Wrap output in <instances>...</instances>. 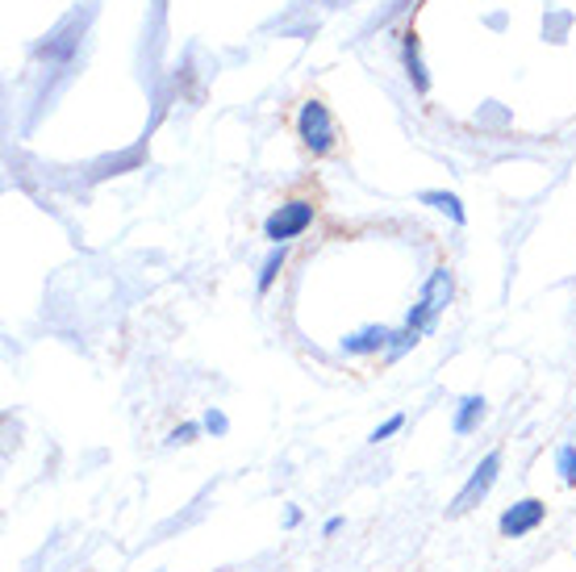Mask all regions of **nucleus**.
<instances>
[{
    "instance_id": "nucleus-1",
    "label": "nucleus",
    "mask_w": 576,
    "mask_h": 572,
    "mask_svg": "<svg viewBox=\"0 0 576 572\" xmlns=\"http://www.w3.org/2000/svg\"><path fill=\"white\" fill-rule=\"evenodd\" d=\"M497 476H501V451H485L480 456V464L473 468V476L464 481V489L452 497V506H447V518H464V514H473L489 493H494Z\"/></svg>"
},
{
    "instance_id": "nucleus-2",
    "label": "nucleus",
    "mask_w": 576,
    "mask_h": 572,
    "mask_svg": "<svg viewBox=\"0 0 576 572\" xmlns=\"http://www.w3.org/2000/svg\"><path fill=\"white\" fill-rule=\"evenodd\" d=\"M455 298V280L447 268H434L431 280H427V289H422V298H418V305L410 310V318H406V326H413V330H431L434 322H439V314L452 305Z\"/></svg>"
},
{
    "instance_id": "nucleus-3",
    "label": "nucleus",
    "mask_w": 576,
    "mask_h": 572,
    "mask_svg": "<svg viewBox=\"0 0 576 572\" xmlns=\"http://www.w3.org/2000/svg\"><path fill=\"white\" fill-rule=\"evenodd\" d=\"M313 226V205L309 201H285L280 210L268 213L264 234L272 238V247H288V238H301Z\"/></svg>"
},
{
    "instance_id": "nucleus-4",
    "label": "nucleus",
    "mask_w": 576,
    "mask_h": 572,
    "mask_svg": "<svg viewBox=\"0 0 576 572\" xmlns=\"http://www.w3.org/2000/svg\"><path fill=\"white\" fill-rule=\"evenodd\" d=\"M543 523H547V502H543V497H522V502L501 509L497 530H501L506 539H527V535H535Z\"/></svg>"
},
{
    "instance_id": "nucleus-5",
    "label": "nucleus",
    "mask_w": 576,
    "mask_h": 572,
    "mask_svg": "<svg viewBox=\"0 0 576 572\" xmlns=\"http://www.w3.org/2000/svg\"><path fill=\"white\" fill-rule=\"evenodd\" d=\"M297 134H301V143H306L313 155H326V150L334 147V122H330L322 101L301 105V113H297Z\"/></svg>"
},
{
    "instance_id": "nucleus-6",
    "label": "nucleus",
    "mask_w": 576,
    "mask_h": 572,
    "mask_svg": "<svg viewBox=\"0 0 576 572\" xmlns=\"http://www.w3.org/2000/svg\"><path fill=\"white\" fill-rule=\"evenodd\" d=\"M389 339L392 330L389 326H359V330H351L347 339H343V351L347 356H376V351H389Z\"/></svg>"
},
{
    "instance_id": "nucleus-7",
    "label": "nucleus",
    "mask_w": 576,
    "mask_h": 572,
    "mask_svg": "<svg viewBox=\"0 0 576 572\" xmlns=\"http://www.w3.org/2000/svg\"><path fill=\"white\" fill-rule=\"evenodd\" d=\"M489 418V402L480 397V393H468V397H459V405H455V418H452V430L459 435V439H468V435H476L480 430V423Z\"/></svg>"
},
{
    "instance_id": "nucleus-8",
    "label": "nucleus",
    "mask_w": 576,
    "mask_h": 572,
    "mask_svg": "<svg viewBox=\"0 0 576 572\" xmlns=\"http://www.w3.org/2000/svg\"><path fill=\"white\" fill-rule=\"evenodd\" d=\"M422 205H431V210L447 213L455 226H464V222H468V213H464V205H459V197H455V192L427 189V192H422Z\"/></svg>"
},
{
    "instance_id": "nucleus-9",
    "label": "nucleus",
    "mask_w": 576,
    "mask_h": 572,
    "mask_svg": "<svg viewBox=\"0 0 576 572\" xmlns=\"http://www.w3.org/2000/svg\"><path fill=\"white\" fill-rule=\"evenodd\" d=\"M288 259V247H272V255L264 259V268H259V293H268L272 284H276V276H280V268H285Z\"/></svg>"
},
{
    "instance_id": "nucleus-10",
    "label": "nucleus",
    "mask_w": 576,
    "mask_h": 572,
    "mask_svg": "<svg viewBox=\"0 0 576 572\" xmlns=\"http://www.w3.org/2000/svg\"><path fill=\"white\" fill-rule=\"evenodd\" d=\"M418 339H422V330H413V326H401V330H392V339H389V360H401L406 351H413L418 347Z\"/></svg>"
},
{
    "instance_id": "nucleus-11",
    "label": "nucleus",
    "mask_w": 576,
    "mask_h": 572,
    "mask_svg": "<svg viewBox=\"0 0 576 572\" xmlns=\"http://www.w3.org/2000/svg\"><path fill=\"white\" fill-rule=\"evenodd\" d=\"M556 472L560 481L568 489H576V444H560L556 447Z\"/></svg>"
},
{
    "instance_id": "nucleus-12",
    "label": "nucleus",
    "mask_w": 576,
    "mask_h": 572,
    "mask_svg": "<svg viewBox=\"0 0 576 572\" xmlns=\"http://www.w3.org/2000/svg\"><path fill=\"white\" fill-rule=\"evenodd\" d=\"M406 64H410L413 88H418V92H427L431 80H427V71H422V59H418V43H413V38H406Z\"/></svg>"
},
{
    "instance_id": "nucleus-13",
    "label": "nucleus",
    "mask_w": 576,
    "mask_h": 572,
    "mask_svg": "<svg viewBox=\"0 0 576 572\" xmlns=\"http://www.w3.org/2000/svg\"><path fill=\"white\" fill-rule=\"evenodd\" d=\"M206 435V426L201 423H180L171 435H167V447H188V444H197Z\"/></svg>"
},
{
    "instance_id": "nucleus-14",
    "label": "nucleus",
    "mask_w": 576,
    "mask_h": 572,
    "mask_svg": "<svg viewBox=\"0 0 576 572\" xmlns=\"http://www.w3.org/2000/svg\"><path fill=\"white\" fill-rule=\"evenodd\" d=\"M201 426H206V435H213V439H222V435H230V418L218 410V405H209L206 418H201Z\"/></svg>"
},
{
    "instance_id": "nucleus-15",
    "label": "nucleus",
    "mask_w": 576,
    "mask_h": 572,
    "mask_svg": "<svg viewBox=\"0 0 576 572\" xmlns=\"http://www.w3.org/2000/svg\"><path fill=\"white\" fill-rule=\"evenodd\" d=\"M401 426H406V414H392V418H385L380 426H372L368 444H385V439H392V435H397Z\"/></svg>"
},
{
    "instance_id": "nucleus-16",
    "label": "nucleus",
    "mask_w": 576,
    "mask_h": 572,
    "mask_svg": "<svg viewBox=\"0 0 576 572\" xmlns=\"http://www.w3.org/2000/svg\"><path fill=\"white\" fill-rule=\"evenodd\" d=\"M339 530H343V518H339V514H334V518H326V523H322V535H339Z\"/></svg>"
},
{
    "instance_id": "nucleus-17",
    "label": "nucleus",
    "mask_w": 576,
    "mask_h": 572,
    "mask_svg": "<svg viewBox=\"0 0 576 572\" xmlns=\"http://www.w3.org/2000/svg\"><path fill=\"white\" fill-rule=\"evenodd\" d=\"M301 523V509L297 506H288V514H285V527H297Z\"/></svg>"
}]
</instances>
